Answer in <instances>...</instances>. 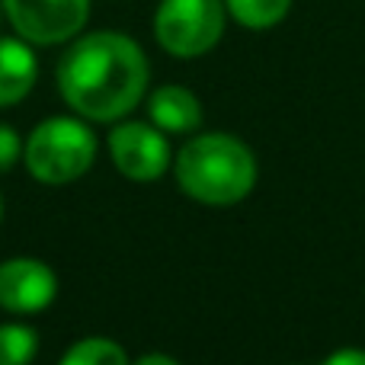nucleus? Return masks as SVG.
Instances as JSON below:
<instances>
[{"label":"nucleus","instance_id":"nucleus-1","mask_svg":"<svg viewBox=\"0 0 365 365\" xmlns=\"http://www.w3.org/2000/svg\"><path fill=\"white\" fill-rule=\"evenodd\" d=\"M148 77L151 71L141 45L122 32H90L58 64L64 103L93 122H115L132 113L148 90Z\"/></svg>","mask_w":365,"mask_h":365},{"label":"nucleus","instance_id":"nucleus-2","mask_svg":"<svg viewBox=\"0 0 365 365\" xmlns=\"http://www.w3.org/2000/svg\"><path fill=\"white\" fill-rule=\"evenodd\" d=\"M177 182L202 205H237L257 186V158L237 138L208 132L186 141L177 154Z\"/></svg>","mask_w":365,"mask_h":365},{"label":"nucleus","instance_id":"nucleus-3","mask_svg":"<svg viewBox=\"0 0 365 365\" xmlns=\"http://www.w3.org/2000/svg\"><path fill=\"white\" fill-rule=\"evenodd\" d=\"M96 138L81 119H48L36 125V132L26 138L23 160L26 170L38 182L64 186L81 180L93 167Z\"/></svg>","mask_w":365,"mask_h":365},{"label":"nucleus","instance_id":"nucleus-4","mask_svg":"<svg viewBox=\"0 0 365 365\" xmlns=\"http://www.w3.org/2000/svg\"><path fill=\"white\" fill-rule=\"evenodd\" d=\"M225 0H160L154 13V36L173 58L208 55L225 36Z\"/></svg>","mask_w":365,"mask_h":365},{"label":"nucleus","instance_id":"nucleus-5","mask_svg":"<svg viewBox=\"0 0 365 365\" xmlns=\"http://www.w3.org/2000/svg\"><path fill=\"white\" fill-rule=\"evenodd\" d=\"M13 29L32 45H61L87 26L90 0H0Z\"/></svg>","mask_w":365,"mask_h":365},{"label":"nucleus","instance_id":"nucleus-6","mask_svg":"<svg viewBox=\"0 0 365 365\" xmlns=\"http://www.w3.org/2000/svg\"><path fill=\"white\" fill-rule=\"evenodd\" d=\"M109 154L122 177L138 182L164 177L170 167V145L154 122H122L109 135Z\"/></svg>","mask_w":365,"mask_h":365},{"label":"nucleus","instance_id":"nucleus-7","mask_svg":"<svg viewBox=\"0 0 365 365\" xmlns=\"http://www.w3.org/2000/svg\"><path fill=\"white\" fill-rule=\"evenodd\" d=\"M58 279L42 259L16 257L0 263V308L10 314H36L55 302Z\"/></svg>","mask_w":365,"mask_h":365},{"label":"nucleus","instance_id":"nucleus-8","mask_svg":"<svg viewBox=\"0 0 365 365\" xmlns=\"http://www.w3.org/2000/svg\"><path fill=\"white\" fill-rule=\"evenodd\" d=\"M38 61L29 42L19 38H0V106H13L36 87Z\"/></svg>","mask_w":365,"mask_h":365},{"label":"nucleus","instance_id":"nucleus-9","mask_svg":"<svg viewBox=\"0 0 365 365\" xmlns=\"http://www.w3.org/2000/svg\"><path fill=\"white\" fill-rule=\"evenodd\" d=\"M148 113L151 122L160 132H192L202 125V103L195 100L192 90L180 87V83H167L158 87L148 100Z\"/></svg>","mask_w":365,"mask_h":365},{"label":"nucleus","instance_id":"nucleus-10","mask_svg":"<svg viewBox=\"0 0 365 365\" xmlns=\"http://www.w3.org/2000/svg\"><path fill=\"white\" fill-rule=\"evenodd\" d=\"M225 6L234 23H240L244 29L263 32L289 16L292 0H225Z\"/></svg>","mask_w":365,"mask_h":365},{"label":"nucleus","instance_id":"nucleus-11","mask_svg":"<svg viewBox=\"0 0 365 365\" xmlns=\"http://www.w3.org/2000/svg\"><path fill=\"white\" fill-rule=\"evenodd\" d=\"M61 365H128L125 349L106 336H87L64 353Z\"/></svg>","mask_w":365,"mask_h":365},{"label":"nucleus","instance_id":"nucleus-12","mask_svg":"<svg viewBox=\"0 0 365 365\" xmlns=\"http://www.w3.org/2000/svg\"><path fill=\"white\" fill-rule=\"evenodd\" d=\"M38 336L26 324H4L0 327V365H29L36 359Z\"/></svg>","mask_w":365,"mask_h":365},{"label":"nucleus","instance_id":"nucleus-13","mask_svg":"<svg viewBox=\"0 0 365 365\" xmlns=\"http://www.w3.org/2000/svg\"><path fill=\"white\" fill-rule=\"evenodd\" d=\"M23 154V145H19V135L13 132L10 125H0V173H6Z\"/></svg>","mask_w":365,"mask_h":365},{"label":"nucleus","instance_id":"nucleus-14","mask_svg":"<svg viewBox=\"0 0 365 365\" xmlns=\"http://www.w3.org/2000/svg\"><path fill=\"white\" fill-rule=\"evenodd\" d=\"M321 365H365V349H353V346L336 349V353H330Z\"/></svg>","mask_w":365,"mask_h":365},{"label":"nucleus","instance_id":"nucleus-15","mask_svg":"<svg viewBox=\"0 0 365 365\" xmlns=\"http://www.w3.org/2000/svg\"><path fill=\"white\" fill-rule=\"evenodd\" d=\"M135 365H180V362H173L170 356H145V359H138Z\"/></svg>","mask_w":365,"mask_h":365},{"label":"nucleus","instance_id":"nucleus-16","mask_svg":"<svg viewBox=\"0 0 365 365\" xmlns=\"http://www.w3.org/2000/svg\"><path fill=\"white\" fill-rule=\"evenodd\" d=\"M0 215H4V199H0Z\"/></svg>","mask_w":365,"mask_h":365},{"label":"nucleus","instance_id":"nucleus-17","mask_svg":"<svg viewBox=\"0 0 365 365\" xmlns=\"http://www.w3.org/2000/svg\"><path fill=\"white\" fill-rule=\"evenodd\" d=\"M0 13H4V6H0Z\"/></svg>","mask_w":365,"mask_h":365}]
</instances>
